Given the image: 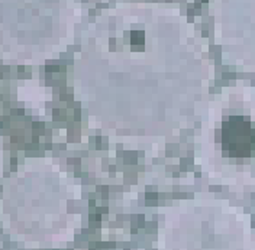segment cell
Masks as SVG:
<instances>
[{
    "instance_id": "obj_1",
    "label": "cell",
    "mask_w": 255,
    "mask_h": 250,
    "mask_svg": "<svg viewBox=\"0 0 255 250\" xmlns=\"http://www.w3.org/2000/svg\"><path fill=\"white\" fill-rule=\"evenodd\" d=\"M218 142L229 157H251L255 154V125L245 116H231L218 130Z\"/></svg>"
}]
</instances>
